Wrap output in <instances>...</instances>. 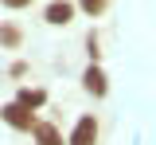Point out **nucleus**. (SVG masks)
Returning a JSON list of instances; mask_svg holds the SVG:
<instances>
[{
    "mask_svg": "<svg viewBox=\"0 0 156 145\" xmlns=\"http://www.w3.org/2000/svg\"><path fill=\"white\" fill-rule=\"evenodd\" d=\"M0 122L12 125V129H20V133H31V125H35V110H27L23 102H4L0 106Z\"/></svg>",
    "mask_w": 156,
    "mask_h": 145,
    "instance_id": "1",
    "label": "nucleus"
},
{
    "mask_svg": "<svg viewBox=\"0 0 156 145\" xmlns=\"http://www.w3.org/2000/svg\"><path fill=\"white\" fill-rule=\"evenodd\" d=\"M98 118L94 114H82L74 122V129H70V137H66V145H98Z\"/></svg>",
    "mask_w": 156,
    "mask_h": 145,
    "instance_id": "2",
    "label": "nucleus"
},
{
    "mask_svg": "<svg viewBox=\"0 0 156 145\" xmlns=\"http://www.w3.org/2000/svg\"><path fill=\"white\" fill-rule=\"evenodd\" d=\"M82 90L94 94V98H105V94H109V79H105L101 63H90V67L82 71Z\"/></svg>",
    "mask_w": 156,
    "mask_h": 145,
    "instance_id": "3",
    "label": "nucleus"
},
{
    "mask_svg": "<svg viewBox=\"0 0 156 145\" xmlns=\"http://www.w3.org/2000/svg\"><path fill=\"white\" fill-rule=\"evenodd\" d=\"M74 0H51L47 8H43V20L51 24V28H66V24L74 20Z\"/></svg>",
    "mask_w": 156,
    "mask_h": 145,
    "instance_id": "4",
    "label": "nucleus"
},
{
    "mask_svg": "<svg viewBox=\"0 0 156 145\" xmlns=\"http://www.w3.org/2000/svg\"><path fill=\"white\" fill-rule=\"evenodd\" d=\"M31 137H35V145H66L62 141V129H58L55 122H39V118H35V125H31Z\"/></svg>",
    "mask_w": 156,
    "mask_h": 145,
    "instance_id": "5",
    "label": "nucleus"
},
{
    "mask_svg": "<svg viewBox=\"0 0 156 145\" xmlns=\"http://www.w3.org/2000/svg\"><path fill=\"white\" fill-rule=\"evenodd\" d=\"M16 102H23L27 110H43V106H47V90H43V86H20Z\"/></svg>",
    "mask_w": 156,
    "mask_h": 145,
    "instance_id": "6",
    "label": "nucleus"
},
{
    "mask_svg": "<svg viewBox=\"0 0 156 145\" xmlns=\"http://www.w3.org/2000/svg\"><path fill=\"white\" fill-rule=\"evenodd\" d=\"M20 43H23V32H20V24H0V47H8V51H20Z\"/></svg>",
    "mask_w": 156,
    "mask_h": 145,
    "instance_id": "7",
    "label": "nucleus"
},
{
    "mask_svg": "<svg viewBox=\"0 0 156 145\" xmlns=\"http://www.w3.org/2000/svg\"><path fill=\"white\" fill-rule=\"evenodd\" d=\"M74 8H78V12H86L90 20H98V16L109 8V0H74Z\"/></svg>",
    "mask_w": 156,
    "mask_h": 145,
    "instance_id": "8",
    "label": "nucleus"
},
{
    "mask_svg": "<svg viewBox=\"0 0 156 145\" xmlns=\"http://www.w3.org/2000/svg\"><path fill=\"white\" fill-rule=\"evenodd\" d=\"M86 55H90V63H101V39H98V32H86Z\"/></svg>",
    "mask_w": 156,
    "mask_h": 145,
    "instance_id": "9",
    "label": "nucleus"
},
{
    "mask_svg": "<svg viewBox=\"0 0 156 145\" xmlns=\"http://www.w3.org/2000/svg\"><path fill=\"white\" fill-rule=\"evenodd\" d=\"M8 79H27V59H16L8 67Z\"/></svg>",
    "mask_w": 156,
    "mask_h": 145,
    "instance_id": "10",
    "label": "nucleus"
},
{
    "mask_svg": "<svg viewBox=\"0 0 156 145\" xmlns=\"http://www.w3.org/2000/svg\"><path fill=\"white\" fill-rule=\"evenodd\" d=\"M0 4H4V8H12V12H20V8H31L35 0H0Z\"/></svg>",
    "mask_w": 156,
    "mask_h": 145,
    "instance_id": "11",
    "label": "nucleus"
}]
</instances>
